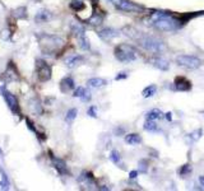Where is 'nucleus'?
<instances>
[{
	"label": "nucleus",
	"mask_w": 204,
	"mask_h": 191,
	"mask_svg": "<svg viewBox=\"0 0 204 191\" xmlns=\"http://www.w3.org/2000/svg\"><path fill=\"white\" fill-rule=\"evenodd\" d=\"M2 92H3V97H4L6 104H8V107L10 108V111L14 115H18L19 114V103H18L17 97L14 94H12L10 92H8L6 89H4V88L2 89Z\"/></svg>",
	"instance_id": "obj_8"
},
{
	"label": "nucleus",
	"mask_w": 204,
	"mask_h": 191,
	"mask_svg": "<svg viewBox=\"0 0 204 191\" xmlns=\"http://www.w3.org/2000/svg\"><path fill=\"white\" fill-rule=\"evenodd\" d=\"M14 17L18 19H24L27 17V9L24 6H20V8H17L14 10Z\"/></svg>",
	"instance_id": "obj_24"
},
{
	"label": "nucleus",
	"mask_w": 204,
	"mask_h": 191,
	"mask_svg": "<svg viewBox=\"0 0 204 191\" xmlns=\"http://www.w3.org/2000/svg\"><path fill=\"white\" fill-rule=\"evenodd\" d=\"M87 84L92 88H100V87L106 86L107 82L105 79H102V78H91V79H88V82H87Z\"/></svg>",
	"instance_id": "obj_18"
},
{
	"label": "nucleus",
	"mask_w": 204,
	"mask_h": 191,
	"mask_svg": "<svg viewBox=\"0 0 204 191\" xmlns=\"http://www.w3.org/2000/svg\"><path fill=\"white\" fill-rule=\"evenodd\" d=\"M36 68H37L38 79L41 82H47V80L51 79V74H53V72H51V68L46 61L37 60V65H36Z\"/></svg>",
	"instance_id": "obj_7"
},
{
	"label": "nucleus",
	"mask_w": 204,
	"mask_h": 191,
	"mask_svg": "<svg viewBox=\"0 0 204 191\" xmlns=\"http://www.w3.org/2000/svg\"><path fill=\"white\" fill-rule=\"evenodd\" d=\"M114 54H115V58L121 62H132L137 60L135 48L126 44H121L119 46H116Z\"/></svg>",
	"instance_id": "obj_3"
},
{
	"label": "nucleus",
	"mask_w": 204,
	"mask_h": 191,
	"mask_svg": "<svg viewBox=\"0 0 204 191\" xmlns=\"http://www.w3.org/2000/svg\"><path fill=\"white\" fill-rule=\"evenodd\" d=\"M70 8L73 10H75V12H81L84 8V3L82 2V0H71Z\"/></svg>",
	"instance_id": "obj_23"
},
{
	"label": "nucleus",
	"mask_w": 204,
	"mask_h": 191,
	"mask_svg": "<svg viewBox=\"0 0 204 191\" xmlns=\"http://www.w3.org/2000/svg\"><path fill=\"white\" fill-rule=\"evenodd\" d=\"M138 44H139L144 50H147L149 52H153V54H158L161 52L163 48H165V45H163V41H161L159 38H156L153 36H142L140 38H138Z\"/></svg>",
	"instance_id": "obj_4"
},
{
	"label": "nucleus",
	"mask_w": 204,
	"mask_h": 191,
	"mask_svg": "<svg viewBox=\"0 0 204 191\" xmlns=\"http://www.w3.org/2000/svg\"><path fill=\"white\" fill-rule=\"evenodd\" d=\"M26 124H27V127H28L30 130H32L35 134H38V133H37V130H36L35 125H33V122H32V121H30V118H26Z\"/></svg>",
	"instance_id": "obj_29"
},
{
	"label": "nucleus",
	"mask_w": 204,
	"mask_h": 191,
	"mask_svg": "<svg viewBox=\"0 0 204 191\" xmlns=\"http://www.w3.org/2000/svg\"><path fill=\"white\" fill-rule=\"evenodd\" d=\"M0 173H2V182H0V186H2L4 190H6L9 187V181H8V176H6V173L4 172L3 168H0Z\"/></svg>",
	"instance_id": "obj_25"
},
{
	"label": "nucleus",
	"mask_w": 204,
	"mask_h": 191,
	"mask_svg": "<svg viewBox=\"0 0 204 191\" xmlns=\"http://www.w3.org/2000/svg\"><path fill=\"white\" fill-rule=\"evenodd\" d=\"M162 115L163 114L158 108L157 110H152V111H149L147 114V120H158V118L162 117Z\"/></svg>",
	"instance_id": "obj_22"
},
{
	"label": "nucleus",
	"mask_w": 204,
	"mask_h": 191,
	"mask_svg": "<svg viewBox=\"0 0 204 191\" xmlns=\"http://www.w3.org/2000/svg\"><path fill=\"white\" fill-rule=\"evenodd\" d=\"M77 114H78V110L77 108H70L68 111L67 116H65V120H67V122H73L77 117Z\"/></svg>",
	"instance_id": "obj_26"
},
{
	"label": "nucleus",
	"mask_w": 204,
	"mask_h": 191,
	"mask_svg": "<svg viewBox=\"0 0 204 191\" xmlns=\"http://www.w3.org/2000/svg\"><path fill=\"white\" fill-rule=\"evenodd\" d=\"M125 141L130 145H138L142 143V136L139 134H128L125 136Z\"/></svg>",
	"instance_id": "obj_17"
},
{
	"label": "nucleus",
	"mask_w": 204,
	"mask_h": 191,
	"mask_svg": "<svg viewBox=\"0 0 204 191\" xmlns=\"http://www.w3.org/2000/svg\"><path fill=\"white\" fill-rule=\"evenodd\" d=\"M75 88V83H74V79L71 76H65L61 79L60 82V90L63 93H69L73 89Z\"/></svg>",
	"instance_id": "obj_11"
},
{
	"label": "nucleus",
	"mask_w": 204,
	"mask_h": 191,
	"mask_svg": "<svg viewBox=\"0 0 204 191\" xmlns=\"http://www.w3.org/2000/svg\"><path fill=\"white\" fill-rule=\"evenodd\" d=\"M199 182H200V185L204 189V176H199Z\"/></svg>",
	"instance_id": "obj_33"
},
{
	"label": "nucleus",
	"mask_w": 204,
	"mask_h": 191,
	"mask_svg": "<svg viewBox=\"0 0 204 191\" xmlns=\"http://www.w3.org/2000/svg\"><path fill=\"white\" fill-rule=\"evenodd\" d=\"M152 26L156 28L157 31L162 32H170L175 31L181 26V22L173 18L169 12H153L152 13Z\"/></svg>",
	"instance_id": "obj_1"
},
{
	"label": "nucleus",
	"mask_w": 204,
	"mask_h": 191,
	"mask_svg": "<svg viewBox=\"0 0 204 191\" xmlns=\"http://www.w3.org/2000/svg\"><path fill=\"white\" fill-rule=\"evenodd\" d=\"M88 115L91 116V117H97V115H96V108L93 107H89V110H88Z\"/></svg>",
	"instance_id": "obj_30"
},
{
	"label": "nucleus",
	"mask_w": 204,
	"mask_h": 191,
	"mask_svg": "<svg viewBox=\"0 0 204 191\" xmlns=\"http://www.w3.org/2000/svg\"><path fill=\"white\" fill-rule=\"evenodd\" d=\"M115 8H118L121 12H139L142 6L134 4L130 0H110Z\"/></svg>",
	"instance_id": "obj_6"
},
{
	"label": "nucleus",
	"mask_w": 204,
	"mask_h": 191,
	"mask_svg": "<svg viewBox=\"0 0 204 191\" xmlns=\"http://www.w3.org/2000/svg\"><path fill=\"white\" fill-rule=\"evenodd\" d=\"M64 45V40L55 34H46L43 33L40 36V47L45 54H54L59 51Z\"/></svg>",
	"instance_id": "obj_2"
},
{
	"label": "nucleus",
	"mask_w": 204,
	"mask_h": 191,
	"mask_svg": "<svg viewBox=\"0 0 204 191\" xmlns=\"http://www.w3.org/2000/svg\"><path fill=\"white\" fill-rule=\"evenodd\" d=\"M50 158H51V161H53V164H54L55 169L60 175H69V169H68V167H67V164H65L64 161H61L60 158L54 157L51 153H50Z\"/></svg>",
	"instance_id": "obj_9"
},
{
	"label": "nucleus",
	"mask_w": 204,
	"mask_h": 191,
	"mask_svg": "<svg viewBox=\"0 0 204 191\" xmlns=\"http://www.w3.org/2000/svg\"><path fill=\"white\" fill-rule=\"evenodd\" d=\"M152 64H153V66H156L159 70H163V72L170 69L169 61H167L166 59H163V58H159V56H155V58L152 59Z\"/></svg>",
	"instance_id": "obj_13"
},
{
	"label": "nucleus",
	"mask_w": 204,
	"mask_h": 191,
	"mask_svg": "<svg viewBox=\"0 0 204 191\" xmlns=\"http://www.w3.org/2000/svg\"><path fill=\"white\" fill-rule=\"evenodd\" d=\"M167 116H165V117H167V120H169V121H171V112H169V114H166Z\"/></svg>",
	"instance_id": "obj_34"
},
{
	"label": "nucleus",
	"mask_w": 204,
	"mask_h": 191,
	"mask_svg": "<svg viewBox=\"0 0 204 191\" xmlns=\"http://www.w3.org/2000/svg\"><path fill=\"white\" fill-rule=\"evenodd\" d=\"M0 155H3V150L2 149H0Z\"/></svg>",
	"instance_id": "obj_35"
},
{
	"label": "nucleus",
	"mask_w": 204,
	"mask_h": 191,
	"mask_svg": "<svg viewBox=\"0 0 204 191\" xmlns=\"http://www.w3.org/2000/svg\"><path fill=\"white\" fill-rule=\"evenodd\" d=\"M137 176H138L137 171H132V172H130V179H137Z\"/></svg>",
	"instance_id": "obj_32"
},
{
	"label": "nucleus",
	"mask_w": 204,
	"mask_h": 191,
	"mask_svg": "<svg viewBox=\"0 0 204 191\" xmlns=\"http://www.w3.org/2000/svg\"><path fill=\"white\" fill-rule=\"evenodd\" d=\"M78 42H79V47H81L82 50H84V51H88L89 48H91L89 41H88V38H87L86 33L81 34V36H78Z\"/></svg>",
	"instance_id": "obj_19"
},
{
	"label": "nucleus",
	"mask_w": 204,
	"mask_h": 191,
	"mask_svg": "<svg viewBox=\"0 0 204 191\" xmlns=\"http://www.w3.org/2000/svg\"><path fill=\"white\" fill-rule=\"evenodd\" d=\"M156 92H157V87L155 86V84H151V86L145 87V88L143 89L142 94H143L144 98H149V97H152V96H155Z\"/></svg>",
	"instance_id": "obj_21"
},
{
	"label": "nucleus",
	"mask_w": 204,
	"mask_h": 191,
	"mask_svg": "<svg viewBox=\"0 0 204 191\" xmlns=\"http://www.w3.org/2000/svg\"><path fill=\"white\" fill-rule=\"evenodd\" d=\"M84 61V58L81 55H73L70 56V58H68L67 60H65V64H67L68 68H77Z\"/></svg>",
	"instance_id": "obj_16"
},
{
	"label": "nucleus",
	"mask_w": 204,
	"mask_h": 191,
	"mask_svg": "<svg viewBox=\"0 0 204 191\" xmlns=\"http://www.w3.org/2000/svg\"><path fill=\"white\" fill-rule=\"evenodd\" d=\"M124 78H125V79L128 78V74H126V73H120L118 76L115 78V79H116V80H120V79H124Z\"/></svg>",
	"instance_id": "obj_31"
},
{
	"label": "nucleus",
	"mask_w": 204,
	"mask_h": 191,
	"mask_svg": "<svg viewBox=\"0 0 204 191\" xmlns=\"http://www.w3.org/2000/svg\"><path fill=\"white\" fill-rule=\"evenodd\" d=\"M144 130H147L149 133H156L159 130L158 124L156 122V120H147L144 122Z\"/></svg>",
	"instance_id": "obj_20"
},
{
	"label": "nucleus",
	"mask_w": 204,
	"mask_h": 191,
	"mask_svg": "<svg viewBox=\"0 0 204 191\" xmlns=\"http://www.w3.org/2000/svg\"><path fill=\"white\" fill-rule=\"evenodd\" d=\"M175 89L180 92H186L191 89V83L184 76H177L175 79Z\"/></svg>",
	"instance_id": "obj_10"
},
{
	"label": "nucleus",
	"mask_w": 204,
	"mask_h": 191,
	"mask_svg": "<svg viewBox=\"0 0 204 191\" xmlns=\"http://www.w3.org/2000/svg\"><path fill=\"white\" fill-rule=\"evenodd\" d=\"M111 161L115 164H121V157L118 150H112L111 152Z\"/></svg>",
	"instance_id": "obj_27"
},
{
	"label": "nucleus",
	"mask_w": 204,
	"mask_h": 191,
	"mask_svg": "<svg viewBox=\"0 0 204 191\" xmlns=\"http://www.w3.org/2000/svg\"><path fill=\"white\" fill-rule=\"evenodd\" d=\"M191 166L190 164H184L183 167H181V169H180V175L181 176H188V175H190L191 173Z\"/></svg>",
	"instance_id": "obj_28"
},
{
	"label": "nucleus",
	"mask_w": 204,
	"mask_h": 191,
	"mask_svg": "<svg viewBox=\"0 0 204 191\" xmlns=\"http://www.w3.org/2000/svg\"><path fill=\"white\" fill-rule=\"evenodd\" d=\"M176 62L179 66L190 69V70L199 69L203 65L202 59H199L198 56H193V55H179L176 56Z\"/></svg>",
	"instance_id": "obj_5"
},
{
	"label": "nucleus",
	"mask_w": 204,
	"mask_h": 191,
	"mask_svg": "<svg viewBox=\"0 0 204 191\" xmlns=\"http://www.w3.org/2000/svg\"><path fill=\"white\" fill-rule=\"evenodd\" d=\"M98 36L104 40V41H110L112 40L114 37L118 36V31L114 30V28H110V27H107V28H104V30H101L98 32Z\"/></svg>",
	"instance_id": "obj_12"
},
{
	"label": "nucleus",
	"mask_w": 204,
	"mask_h": 191,
	"mask_svg": "<svg viewBox=\"0 0 204 191\" xmlns=\"http://www.w3.org/2000/svg\"><path fill=\"white\" fill-rule=\"evenodd\" d=\"M73 96L81 98L83 102H88V101L91 100V93H89V90L86 89L84 87H78V88H75Z\"/></svg>",
	"instance_id": "obj_15"
},
{
	"label": "nucleus",
	"mask_w": 204,
	"mask_h": 191,
	"mask_svg": "<svg viewBox=\"0 0 204 191\" xmlns=\"http://www.w3.org/2000/svg\"><path fill=\"white\" fill-rule=\"evenodd\" d=\"M51 19H53V13L46 10V9L40 10L37 14H36V17H35L36 23H46V22H49V20H51Z\"/></svg>",
	"instance_id": "obj_14"
}]
</instances>
